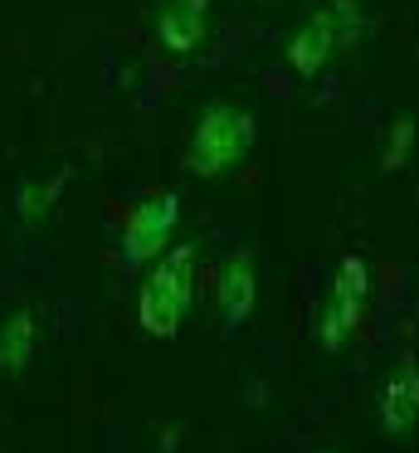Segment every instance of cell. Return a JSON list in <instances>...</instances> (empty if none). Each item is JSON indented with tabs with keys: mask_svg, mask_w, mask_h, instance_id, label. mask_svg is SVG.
I'll use <instances>...</instances> for the list:
<instances>
[{
	"mask_svg": "<svg viewBox=\"0 0 419 453\" xmlns=\"http://www.w3.org/2000/svg\"><path fill=\"white\" fill-rule=\"evenodd\" d=\"M58 190H64V180H54L49 190H39V186H25V190H19V200H15L19 219H39L49 205H54V196H58Z\"/></svg>",
	"mask_w": 419,
	"mask_h": 453,
	"instance_id": "11",
	"label": "cell"
},
{
	"mask_svg": "<svg viewBox=\"0 0 419 453\" xmlns=\"http://www.w3.org/2000/svg\"><path fill=\"white\" fill-rule=\"evenodd\" d=\"M409 142H415V118H400L395 127H390V142H385V157H380V166H385V171H400V166H405Z\"/></svg>",
	"mask_w": 419,
	"mask_h": 453,
	"instance_id": "10",
	"label": "cell"
},
{
	"mask_svg": "<svg viewBox=\"0 0 419 453\" xmlns=\"http://www.w3.org/2000/svg\"><path fill=\"white\" fill-rule=\"evenodd\" d=\"M366 288H370V268L361 254H346L331 273V297L317 317V342L322 351H337L361 322V307H366Z\"/></svg>",
	"mask_w": 419,
	"mask_h": 453,
	"instance_id": "5",
	"label": "cell"
},
{
	"mask_svg": "<svg viewBox=\"0 0 419 453\" xmlns=\"http://www.w3.org/2000/svg\"><path fill=\"white\" fill-rule=\"evenodd\" d=\"M356 35H361V5H356V0H331L327 11H317L288 40V64L302 73V79H312V73H317L322 64L341 50V44L356 40Z\"/></svg>",
	"mask_w": 419,
	"mask_h": 453,
	"instance_id": "3",
	"label": "cell"
},
{
	"mask_svg": "<svg viewBox=\"0 0 419 453\" xmlns=\"http://www.w3.org/2000/svg\"><path fill=\"white\" fill-rule=\"evenodd\" d=\"M253 147V118L244 108H234V103H210V108L200 112V122H195L190 132V151H185V166L195 171V176H224L229 166H239L244 157H249Z\"/></svg>",
	"mask_w": 419,
	"mask_h": 453,
	"instance_id": "2",
	"label": "cell"
},
{
	"mask_svg": "<svg viewBox=\"0 0 419 453\" xmlns=\"http://www.w3.org/2000/svg\"><path fill=\"white\" fill-rule=\"evenodd\" d=\"M205 15H210V0H166L156 15V35L171 54H190L205 40Z\"/></svg>",
	"mask_w": 419,
	"mask_h": 453,
	"instance_id": "8",
	"label": "cell"
},
{
	"mask_svg": "<svg viewBox=\"0 0 419 453\" xmlns=\"http://www.w3.org/2000/svg\"><path fill=\"white\" fill-rule=\"evenodd\" d=\"M190 283H195V254L190 249H166L142 278L136 293V322L146 336H175L190 312Z\"/></svg>",
	"mask_w": 419,
	"mask_h": 453,
	"instance_id": "1",
	"label": "cell"
},
{
	"mask_svg": "<svg viewBox=\"0 0 419 453\" xmlns=\"http://www.w3.org/2000/svg\"><path fill=\"white\" fill-rule=\"evenodd\" d=\"M415 419H419V361L405 356L395 365V375L385 380V395H380V429L405 434L415 429Z\"/></svg>",
	"mask_w": 419,
	"mask_h": 453,
	"instance_id": "7",
	"label": "cell"
},
{
	"mask_svg": "<svg viewBox=\"0 0 419 453\" xmlns=\"http://www.w3.org/2000/svg\"><path fill=\"white\" fill-rule=\"evenodd\" d=\"M35 342H39V322L29 307H15V312L0 322V371H25L35 361Z\"/></svg>",
	"mask_w": 419,
	"mask_h": 453,
	"instance_id": "9",
	"label": "cell"
},
{
	"mask_svg": "<svg viewBox=\"0 0 419 453\" xmlns=\"http://www.w3.org/2000/svg\"><path fill=\"white\" fill-rule=\"evenodd\" d=\"M259 303V273H253V258L249 254H229L220 264V278H214V307H220V322L229 326H244Z\"/></svg>",
	"mask_w": 419,
	"mask_h": 453,
	"instance_id": "6",
	"label": "cell"
},
{
	"mask_svg": "<svg viewBox=\"0 0 419 453\" xmlns=\"http://www.w3.org/2000/svg\"><path fill=\"white\" fill-rule=\"evenodd\" d=\"M181 219V196L175 190H151L122 225V268H151L166 254V239Z\"/></svg>",
	"mask_w": 419,
	"mask_h": 453,
	"instance_id": "4",
	"label": "cell"
}]
</instances>
